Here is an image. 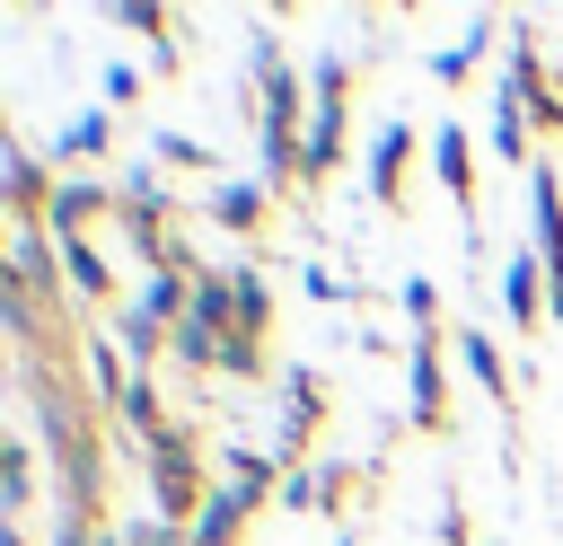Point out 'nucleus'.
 Listing matches in <instances>:
<instances>
[{"label":"nucleus","instance_id":"obj_17","mask_svg":"<svg viewBox=\"0 0 563 546\" xmlns=\"http://www.w3.org/2000/svg\"><path fill=\"white\" fill-rule=\"evenodd\" d=\"M106 141H114V114L106 106H88L79 123H62V159H106Z\"/></svg>","mask_w":563,"mask_h":546},{"label":"nucleus","instance_id":"obj_13","mask_svg":"<svg viewBox=\"0 0 563 546\" xmlns=\"http://www.w3.org/2000/svg\"><path fill=\"white\" fill-rule=\"evenodd\" d=\"M229 299H238V343H264V326H273V291H264L255 264L229 273Z\"/></svg>","mask_w":563,"mask_h":546},{"label":"nucleus","instance_id":"obj_15","mask_svg":"<svg viewBox=\"0 0 563 546\" xmlns=\"http://www.w3.org/2000/svg\"><path fill=\"white\" fill-rule=\"evenodd\" d=\"M484 53H493V18H475V26H466V35L449 44V53H431V79H440V88H457V79H466V70H475Z\"/></svg>","mask_w":563,"mask_h":546},{"label":"nucleus","instance_id":"obj_11","mask_svg":"<svg viewBox=\"0 0 563 546\" xmlns=\"http://www.w3.org/2000/svg\"><path fill=\"white\" fill-rule=\"evenodd\" d=\"M501 308H510V326H537V317H554V282H545L537 247L501 264Z\"/></svg>","mask_w":563,"mask_h":546},{"label":"nucleus","instance_id":"obj_12","mask_svg":"<svg viewBox=\"0 0 563 546\" xmlns=\"http://www.w3.org/2000/svg\"><path fill=\"white\" fill-rule=\"evenodd\" d=\"M457 361H466V379H475V387H493V396L510 405V361H501V343H493L484 326H457Z\"/></svg>","mask_w":563,"mask_h":546},{"label":"nucleus","instance_id":"obj_5","mask_svg":"<svg viewBox=\"0 0 563 546\" xmlns=\"http://www.w3.org/2000/svg\"><path fill=\"white\" fill-rule=\"evenodd\" d=\"M431 176H440V194L457 203V220H466V238H475V264H484V229H475V141H466V123H431Z\"/></svg>","mask_w":563,"mask_h":546},{"label":"nucleus","instance_id":"obj_23","mask_svg":"<svg viewBox=\"0 0 563 546\" xmlns=\"http://www.w3.org/2000/svg\"><path fill=\"white\" fill-rule=\"evenodd\" d=\"M343 546H352V537H343Z\"/></svg>","mask_w":563,"mask_h":546},{"label":"nucleus","instance_id":"obj_6","mask_svg":"<svg viewBox=\"0 0 563 546\" xmlns=\"http://www.w3.org/2000/svg\"><path fill=\"white\" fill-rule=\"evenodd\" d=\"M0 194H9L18 220H44V211H53V176H44V159H35L18 132H0Z\"/></svg>","mask_w":563,"mask_h":546},{"label":"nucleus","instance_id":"obj_21","mask_svg":"<svg viewBox=\"0 0 563 546\" xmlns=\"http://www.w3.org/2000/svg\"><path fill=\"white\" fill-rule=\"evenodd\" d=\"M299 291H308V299H361V282H343V273H325V264H308Z\"/></svg>","mask_w":563,"mask_h":546},{"label":"nucleus","instance_id":"obj_14","mask_svg":"<svg viewBox=\"0 0 563 546\" xmlns=\"http://www.w3.org/2000/svg\"><path fill=\"white\" fill-rule=\"evenodd\" d=\"M62 282H70L79 299H114V273H106V255H97L88 238H62Z\"/></svg>","mask_w":563,"mask_h":546},{"label":"nucleus","instance_id":"obj_4","mask_svg":"<svg viewBox=\"0 0 563 546\" xmlns=\"http://www.w3.org/2000/svg\"><path fill=\"white\" fill-rule=\"evenodd\" d=\"M343 97H352V53H317L308 70V185L343 167Z\"/></svg>","mask_w":563,"mask_h":546},{"label":"nucleus","instance_id":"obj_2","mask_svg":"<svg viewBox=\"0 0 563 546\" xmlns=\"http://www.w3.org/2000/svg\"><path fill=\"white\" fill-rule=\"evenodd\" d=\"M405 317H413V343H405V379H413V423L422 432H449V370H440V282L431 273H405Z\"/></svg>","mask_w":563,"mask_h":546},{"label":"nucleus","instance_id":"obj_7","mask_svg":"<svg viewBox=\"0 0 563 546\" xmlns=\"http://www.w3.org/2000/svg\"><path fill=\"white\" fill-rule=\"evenodd\" d=\"M106 211H123V185L62 176V185H53V211H44V229H53V238H88V220H106Z\"/></svg>","mask_w":563,"mask_h":546},{"label":"nucleus","instance_id":"obj_16","mask_svg":"<svg viewBox=\"0 0 563 546\" xmlns=\"http://www.w3.org/2000/svg\"><path fill=\"white\" fill-rule=\"evenodd\" d=\"M114 26L150 35V62H158V70H176V44H167V9H150V0H123V9H114Z\"/></svg>","mask_w":563,"mask_h":546},{"label":"nucleus","instance_id":"obj_18","mask_svg":"<svg viewBox=\"0 0 563 546\" xmlns=\"http://www.w3.org/2000/svg\"><path fill=\"white\" fill-rule=\"evenodd\" d=\"M0 467H9V476H0L9 520H26V502H35V449H26V440H9V449H0Z\"/></svg>","mask_w":563,"mask_h":546},{"label":"nucleus","instance_id":"obj_9","mask_svg":"<svg viewBox=\"0 0 563 546\" xmlns=\"http://www.w3.org/2000/svg\"><path fill=\"white\" fill-rule=\"evenodd\" d=\"M405 167H413V123H378L369 132V203L405 211Z\"/></svg>","mask_w":563,"mask_h":546},{"label":"nucleus","instance_id":"obj_10","mask_svg":"<svg viewBox=\"0 0 563 546\" xmlns=\"http://www.w3.org/2000/svg\"><path fill=\"white\" fill-rule=\"evenodd\" d=\"M264 211H273V185H264V176H238V185H211V194H202V220L229 229V238H255Z\"/></svg>","mask_w":563,"mask_h":546},{"label":"nucleus","instance_id":"obj_8","mask_svg":"<svg viewBox=\"0 0 563 546\" xmlns=\"http://www.w3.org/2000/svg\"><path fill=\"white\" fill-rule=\"evenodd\" d=\"M282 387H290V405H282V467H308V432H317V414H325V379H317L308 361H290Z\"/></svg>","mask_w":563,"mask_h":546},{"label":"nucleus","instance_id":"obj_22","mask_svg":"<svg viewBox=\"0 0 563 546\" xmlns=\"http://www.w3.org/2000/svg\"><path fill=\"white\" fill-rule=\"evenodd\" d=\"M141 97V62H106V106H132Z\"/></svg>","mask_w":563,"mask_h":546},{"label":"nucleus","instance_id":"obj_3","mask_svg":"<svg viewBox=\"0 0 563 546\" xmlns=\"http://www.w3.org/2000/svg\"><path fill=\"white\" fill-rule=\"evenodd\" d=\"M141 467H150V502H158V520L194 528V520H202V502H211L202 458H194V432H185V423H167L158 440H141Z\"/></svg>","mask_w":563,"mask_h":546},{"label":"nucleus","instance_id":"obj_20","mask_svg":"<svg viewBox=\"0 0 563 546\" xmlns=\"http://www.w3.org/2000/svg\"><path fill=\"white\" fill-rule=\"evenodd\" d=\"M123 537H132V546H194V528H176V520H158V511H150V520H132Z\"/></svg>","mask_w":563,"mask_h":546},{"label":"nucleus","instance_id":"obj_19","mask_svg":"<svg viewBox=\"0 0 563 546\" xmlns=\"http://www.w3.org/2000/svg\"><path fill=\"white\" fill-rule=\"evenodd\" d=\"M150 150H158V159H167V167H211V150H202V141H194V132H158V141H150Z\"/></svg>","mask_w":563,"mask_h":546},{"label":"nucleus","instance_id":"obj_1","mask_svg":"<svg viewBox=\"0 0 563 546\" xmlns=\"http://www.w3.org/2000/svg\"><path fill=\"white\" fill-rule=\"evenodd\" d=\"M282 458H264V449H220V484H211V502H202V520H194V546H238V528L282 493Z\"/></svg>","mask_w":563,"mask_h":546}]
</instances>
